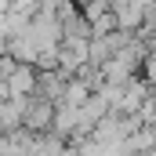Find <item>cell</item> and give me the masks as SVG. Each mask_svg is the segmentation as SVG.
I'll use <instances>...</instances> for the list:
<instances>
[]
</instances>
